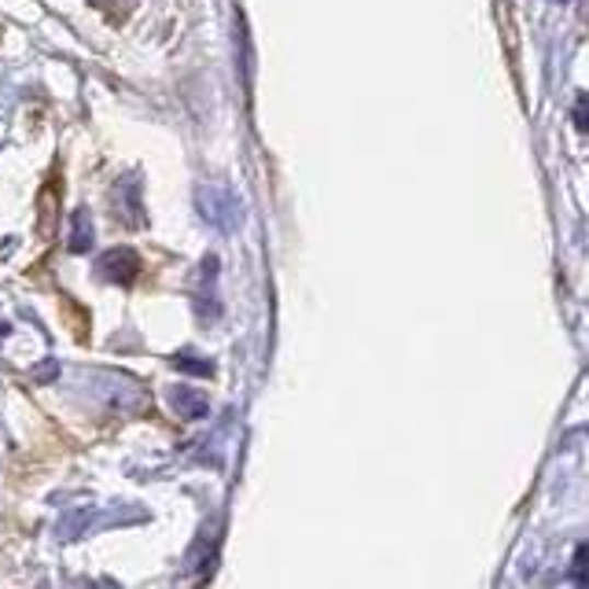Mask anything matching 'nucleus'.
<instances>
[{
	"label": "nucleus",
	"mask_w": 589,
	"mask_h": 589,
	"mask_svg": "<svg viewBox=\"0 0 589 589\" xmlns=\"http://www.w3.org/2000/svg\"><path fill=\"white\" fill-rule=\"evenodd\" d=\"M96 240V226H93V215H89V207H78L74 215H70V251L81 255V251H89Z\"/></svg>",
	"instance_id": "39448f33"
},
{
	"label": "nucleus",
	"mask_w": 589,
	"mask_h": 589,
	"mask_svg": "<svg viewBox=\"0 0 589 589\" xmlns=\"http://www.w3.org/2000/svg\"><path fill=\"white\" fill-rule=\"evenodd\" d=\"M111 210H115V221L126 229L145 226V203H140V181L137 177H122L115 188H111Z\"/></svg>",
	"instance_id": "f03ea898"
},
{
	"label": "nucleus",
	"mask_w": 589,
	"mask_h": 589,
	"mask_svg": "<svg viewBox=\"0 0 589 589\" xmlns=\"http://www.w3.org/2000/svg\"><path fill=\"white\" fill-rule=\"evenodd\" d=\"M199 210L210 226L226 229V232L236 229V221H240V203L232 199V192H226L221 185H203L199 188Z\"/></svg>",
	"instance_id": "f257e3e1"
},
{
	"label": "nucleus",
	"mask_w": 589,
	"mask_h": 589,
	"mask_svg": "<svg viewBox=\"0 0 589 589\" xmlns=\"http://www.w3.org/2000/svg\"><path fill=\"white\" fill-rule=\"evenodd\" d=\"M218 258H203L199 266V284H196V299H192V307H196V317L203 324L218 321L221 317V302H218Z\"/></svg>",
	"instance_id": "7ed1b4c3"
},
{
	"label": "nucleus",
	"mask_w": 589,
	"mask_h": 589,
	"mask_svg": "<svg viewBox=\"0 0 589 589\" xmlns=\"http://www.w3.org/2000/svg\"><path fill=\"white\" fill-rule=\"evenodd\" d=\"M137 273H140V258H137V251H129V247H111L100 255V277L111 280V284H134L137 280Z\"/></svg>",
	"instance_id": "20e7f679"
},
{
	"label": "nucleus",
	"mask_w": 589,
	"mask_h": 589,
	"mask_svg": "<svg viewBox=\"0 0 589 589\" xmlns=\"http://www.w3.org/2000/svg\"><path fill=\"white\" fill-rule=\"evenodd\" d=\"M170 402H174V409L181 416H188V420H203L207 409H210L207 394H199V391H192V388H174V391H170Z\"/></svg>",
	"instance_id": "423d86ee"
},
{
	"label": "nucleus",
	"mask_w": 589,
	"mask_h": 589,
	"mask_svg": "<svg viewBox=\"0 0 589 589\" xmlns=\"http://www.w3.org/2000/svg\"><path fill=\"white\" fill-rule=\"evenodd\" d=\"M575 582H582V586H589V545H582V550L575 553Z\"/></svg>",
	"instance_id": "6e6552de"
},
{
	"label": "nucleus",
	"mask_w": 589,
	"mask_h": 589,
	"mask_svg": "<svg viewBox=\"0 0 589 589\" xmlns=\"http://www.w3.org/2000/svg\"><path fill=\"white\" fill-rule=\"evenodd\" d=\"M174 365L181 372H196V376H215V365L210 361H199L196 354H177L174 358Z\"/></svg>",
	"instance_id": "0eeeda50"
},
{
	"label": "nucleus",
	"mask_w": 589,
	"mask_h": 589,
	"mask_svg": "<svg viewBox=\"0 0 589 589\" xmlns=\"http://www.w3.org/2000/svg\"><path fill=\"white\" fill-rule=\"evenodd\" d=\"M575 126L582 129V134H589V93H578L575 100Z\"/></svg>",
	"instance_id": "1a4fd4ad"
}]
</instances>
